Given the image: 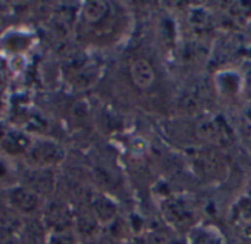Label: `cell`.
<instances>
[{
  "label": "cell",
  "instance_id": "2",
  "mask_svg": "<svg viewBox=\"0 0 251 244\" xmlns=\"http://www.w3.org/2000/svg\"><path fill=\"white\" fill-rule=\"evenodd\" d=\"M131 78L138 88H149L154 82V72L151 65L144 59L135 60L131 65Z\"/></svg>",
  "mask_w": 251,
  "mask_h": 244
},
{
  "label": "cell",
  "instance_id": "5",
  "mask_svg": "<svg viewBox=\"0 0 251 244\" xmlns=\"http://www.w3.org/2000/svg\"><path fill=\"white\" fill-rule=\"evenodd\" d=\"M0 244H18V242H16L13 237L6 236V237H1V239H0Z\"/></svg>",
  "mask_w": 251,
  "mask_h": 244
},
{
  "label": "cell",
  "instance_id": "3",
  "mask_svg": "<svg viewBox=\"0 0 251 244\" xmlns=\"http://www.w3.org/2000/svg\"><path fill=\"white\" fill-rule=\"evenodd\" d=\"M10 203L19 209L21 212L29 214L34 212L38 205H40V199L35 193L26 190V189H15L10 193Z\"/></svg>",
  "mask_w": 251,
  "mask_h": 244
},
{
  "label": "cell",
  "instance_id": "1",
  "mask_svg": "<svg viewBox=\"0 0 251 244\" xmlns=\"http://www.w3.org/2000/svg\"><path fill=\"white\" fill-rule=\"evenodd\" d=\"M63 158V152L59 146L53 143H40L29 150V159L35 165H50L56 163Z\"/></svg>",
  "mask_w": 251,
  "mask_h": 244
},
{
  "label": "cell",
  "instance_id": "4",
  "mask_svg": "<svg viewBox=\"0 0 251 244\" xmlns=\"http://www.w3.org/2000/svg\"><path fill=\"white\" fill-rule=\"evenodd\" d=\"M106 12H107V7L103 1H90L85 4V9H84V15L87 18V21H90V22L100 21Z\"/></svg>",
  "mask_w": 251,
  "mask_h": 244
}]
</instances>
